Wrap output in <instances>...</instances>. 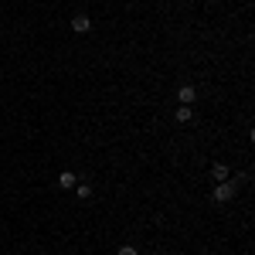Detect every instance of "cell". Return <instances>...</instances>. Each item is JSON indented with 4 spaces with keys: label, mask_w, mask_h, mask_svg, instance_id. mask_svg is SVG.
<instances>
[{
    "label": "cell",
    "mask_w": 255,
    "mask_h": 255,
    "mask_svg": "<svg viewBox=\"0 0 255 255\" xmlns=\"http://www.w3.org/2000/svg\"><path fill=\"white\" fill-rule=\"evenodd\" d=\"M235 191H238V184L232 180V177H228V180H218V184H215L211 197H215L218 204H225V201H232V197H235Z\"/></svg>",
    "instance_id": "obj_1"
},
{
    "label": "cell",
    "mask_w": 255,
    "mask_h": 255,
    "mask_svg": "<svg viewBox=\"0 0 255 255\" xmlns=\"http://www.w3.org/2000/svg\"><path fill=\"white\" fill-rule=\"evenodd\" d=\"M72 31H75V34H89V31H92V17H89V14H75V17H72Z\"/></svg>",
    "instance_id": "obj_2"
},
{
    "label": "cell",
    "mask_w": 255,
    "mask_h": 255,
    "mask_svg": "<svg viewBox=\"0 0 255 255\" xmlns=\"http://www.w3.org/2000/svg\"><path fill=\"white\" fill-rule=\"evenodd\" d=\"M194 99H197L194 85H180V89H177V102H180V106H194Z\"/></svg>",
    "instance_id": "obj_3"
},
{
    "label": "cell",
    "mask_w": 255,
    "mask_h": 255,
    "mask_svg": "<svg viewBox=\"0 0 255 255\" xmlns=\"http://www.w3.org/2000/svg\"><path fill=\"white\" fill-rule=\"evenodd\" d=\"M174 119L180 123V126H184V123H191V119H194V106H177Z\"/></svg>",
    "instance_id": "obj_4"
},
{
    "label": "cell",
    "mask_w": 255,
    "mask_h": 255,
    "mask_svg": "<svg viewBox=\"0 0 255 255\" xmlns=\"http://www.w3.org/2000/svg\"><path fill=\"white\" fill-rule=\"evenodd\" d=\"M228 177H232V170H228V163H215V167H211V180H228Z\"/></svg>",
    "instance_id": "obj_5"
},
{
    "label": "cell",
    "mask_w": 255,
    "mask_h": 255,
    "mask_svg": "<svg viewBox=\"0 0 255 255\" xmlns=\"http://www.w3.org/2000/svg\"><path fill=\"white\" fill-rule=\"evenodd\" d=\"M75 184H79V177L72 174V170H65V174L58 177V187H61V191H72V187H75Z\"/></svg>",
    "instance_id": "obj_6"
},
{
    "label": "cell",
    "mask_w": 255,
    "mask_h": 255,
    "mask_svg": "<svg viewBox=\"0 0 255 255\" xmlns=\"http://www.w3.org/2000/svg\"><path fill=\"white\" fill-rule=\"evenodd\" d=\"M75 194L85 201V197H92V187H89V184H75Z\"/></svg>",
    "instance_id": "obj_7"
},
{
    "label": "cell",
    "mask_w": 255,
    "mask_h": 255,
    "mask_svg": "<svg viewBox=\"0 0 255 255\" xmlns=\"http://www.w3.org/2000/svg\"><path fill=\"white\" fill-rule=\"evenodd\" d=\"M116 255H136V249H133V245H123V249H119Z\"/></svg>",
    "instance_id": "obj_8"
}]
</instances>
